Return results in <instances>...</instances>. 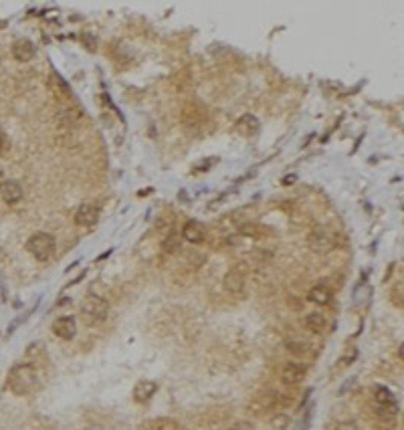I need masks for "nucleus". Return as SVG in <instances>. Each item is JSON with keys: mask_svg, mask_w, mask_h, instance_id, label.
I'll return each mask as SVG.
<instances>
[{"mask_svg": "<svg viewBox=\"0 0 404 430\" xmlns=\"http://www.w3.org/2000/svg\"><path fill=\"white\" fill-rule=\"evenodd\" d=\"M307 245L313 253H330L336 247V236L326 228H317L307 236Z\"/></svg>", "mask_w": 404, "mask_h": 430, "instance_id": "nucleus-4", "label": "nucleus"}, {"mask_svg": "<svg viewBox=\"0 0 404 430\" xmlns=\"http://www.w3.org/2000/svg\"><path fill=\"white\" fill-rule=\"evenodd\" d=\"M156 392H158V384L156 382H152V380H140L133 386V400L140 402V404H146V402H150V398H154Z\"/></svg>", "mask_w": 404, "mask_h": 430, "instance_id": "nucleus-13", "label": "nucleus"}, {"mask_svg": "<svg viewBox=\"0 0 404 430\" xmlns=\"http://www.w3.org/2000/svg\"><path fill=\"white\" fill-rule=\"evenodd\" d=\"M374 414H376L380 420H390V422H394L396 416H398V404H396V402H390V404H374Z\"/></svg>", "mask_w": 404, "mask_h": 430, "instance_id": "nucleus-17", "label": "nucleus"}, {"mask_svg": "<svg viewBox=\"0 0 404 430\" xmlns=\"http://www.w3.org/2000/svg\"><path fill=\"white\" fill-rule=\"evenodd\" d=\"M275 406H277V394L275 392H265V394L253 398V402H251V408L257 410L259 414H265L267 410H271Z\"/></svg>", "mask_w": 404, "mask_h": 430, "instance_id": "nucleus-15", "label": "nucleus"}, {"mask_svg": "<svg viewBox=\"0 0 404 430\" xmlns=\"http://www.w3.org/2000/svg\"><path fill=\"white\" fill-rule=\"evenodd\" d=\"M305 327H307L311 333H321V331L328 327V319H326V315L319 313V311L307 313V317H305Z\"/></svg>", "mask_w": 404, "mask_h": 430, "instance_id": "nucleus-18", "label": "nucleus"}, {"mask_svg": "<svg viewBox=\"0 0 404 430\" xmlns=\"http://www.w3.org/2000/svg\"><path fill=\"white\" fill-rule=\"evenodd\" d=\"M390 402H396V396L386 386H376L374 388V404H390Z\"/></svg>", "mask_w": 404, "mask_h": 430, "instance_id": "nucleus-20", "label": "nucleus"}, {"mask_svg": "<svg viewBox=\"0 0 404 430\" xmlns=\"http://www.w3.org/2000/svg\"><path fill=\"white\" fill-rule=\"evenodd\" d=\"M55 247H57L55 236L49 234V232H35V234L26 240V251H29L37 261H41V263H45V261H49V259L53 257Z\"/></svg>", "mask_w": 404, "mask_h": 430, "instance_id": "nucleus-2", "label": "nucleus"}, {"mask_svg": "<svg viewBox=\"0 0 404 430\" xmlns=\"http://www.w3.org/2000/svg\"><path fill=\"white\" fill-rule=\"evenodd\" d=\"M271 424H273V428L275 430H283L289 424V416L287 414H277V416L271 420Z\"/></svg>", "mask_w": 404, "mask_h": 430, "instance_id": "nucleus-26", "label": "nucleus"}, {"mask_svg": "<svg viewBox=\"0 0 404 430\" xmlns=\"http://www.w3.org/2000/svg\"><path fill=\"white\" fill-rule=\"evenodd\" d=\"M35 55H37L35 45H33L31 41H26V39H20V41H16V43L12 45V57H14L18 63H29V61L35 59Z\"/></svg>", "mask_w": 404, "mask_h": 430, "instance_id": "nucleus-14", "label": "nucleus"}, {"mask_svg": "<svg viewBox=\"0 0 404 430\" xmlns=\"http://www.w3.org/2000/svg\"><path fill=\"white\" fill-rule=\"evenodd\" d=\"M77 117H81V111L77 108H63L61 111H59L57 119L61 121V123H75V119Z\"/></svg>", "mask_w": 404, "mask_h": 430, "instance_id": "nucleus-22", "label": "nucleus"}, {"mask_svg": "<svg viewBox=\"0 0 404 430\" xmlns=\"http://www.w3.org/2000/svg\"><path fill=\"white\" fill-rule=\"evenodd\" d=\"M287 350L291 352V354H293V356H299V358H303V356L307 354L309 345H307V343H303V341H289Z\"/></svg>", "mask_w": 404, "mask_h": 430, "instance_id": "nucleus-25", "label": "nucleus"}, {"mask_svg": "<svg viewBox=\"0 0 404 430\" xmlns=\"http://www.w3.org/2000/svg\"><path fill=\"white\" fill-rule=\"evenodd\" d=\"M150 430H182V426L172 418H156L150 422Z\"/></svg>", "mask_w": 404, "mask_h": 430, "instance_id": "nucleus-21", "label": "nucleus"}, {"mask_svg": "<svg viewBox=\"0 0 404 430\" xmlns=\"http://www.w3.org/2000/svg\"><path fill=\"white\" fill-rule=\"evenodd\" d=\"M245 267L243 265H238V267H232L227 275H225V279H223V285H225V289L229 291V293H232V295H240L243 291H245Z\"/></svg>", "mask_w": 404, "mask_h": 430, "instance_id": "nucleus-5", "label": "nucleus"}, {"mask_svg": "<svg viewBox=\"0 0 404 430\" xmlns=\"http://www.w3.org/2000/svg\"><path fill=\"white\" fill-rule=\"evenodd\" d=\"M307 301L309 303H315V305H328L332 301V291L330 287L326 285H313L309 291H307Z\"/></svg>", "mask_w": 404, "mask_h": 430, "instance_id": "nucleus-16", "label": "nucleus"}, {"mask_svg": "<svg viewBox=\"0 0 404 430\" xmlns=\"http://www.w3.org/2000/svg\"><path fill=\"white\" fill-rule=\"evenodd\" d=\"M182 121H184V125H188V127L200 125L202 121H206V109H204V105L198 103V101L186 103L184 109H182Z\"/></svg>", "mask_w": 404, "mask_h": 430, "instance_id": "nucleus-7", "label": "nucleus"}, {"mask_svg": "<svg viewBox=\"0 0 404 430\" xmlns=\"http://www.w3.org/2000/svg\"><path fill=\"white\" fill-rule=\"evenodd\" d=\"M97 220H99V208H97V204H93V202H83V204L77 208V212H75V222H77L79 226L91 228V226L97 224Z\"/></svg>", "mask_w": 404, "mask_h": 430, "instance_id": "nucleus-6", "label": "nucleus"}, {"mask_svg": "<svg viewBox=\"0 0 404 430\" xmlns=\"http://www.w3.org/2000/svg\"><path fill=\"white\" fill-rule=\"evenodd\" d=\"M245 428V424H236V426H231V428H227V430H243Z\"/></svg>", "mask_w": 404, "mask_h": 430, "instance_id": "nucleus-30", "label": "nucleus"}, {"mask_svg": "<svg viewBox=\"0 0 404 430\" xmlns=\"http://www.w3.org/2000/svg\"><path fill=\"white\" fill-rule=\"evenodd\" d=\"M214 164H217V158L204 162V164H200V166H194V172H198V170H202V172H204V170H208V168H210V166H214Z\"/></svg>", "mask_w": 404, "mask_h": 430, "instance_id": "nucleus-28", "label": "nucleus"}, {"mask_svg": "<svg viewBox=\"0 0 404 430\" xmlns=\"http://www.w3.org/2000/svg\"><path fill=\"white\" fill-rule=\"evenodd\" d=\"M0 178H2V168H0Z\"/></svg>", "mask_w": 404, "mask_h": 430, "instance_id": "nucleus-32", "label": "nucleus"}, {"mask_svg": "<svg viewBox=\"0 0 404 430\" xmlns=\"http://www.w3.org/2000/svg\"><path fill=\"white\" fill-rule=\"evenodd\" d=\"M81 313H83L85 321L91 325L103 323L110 315V303L99 295H87L81 303Z\"/></svg>", "mask_w": 404, "mask_h": 430, "instance_id": "nucleus-3", "label": "nucleus"}, {"mask_svg": "<svg viewBox=\"0 0 404 430\" xmlns=\"http://www.w3.org/2000/svg\"><path fill=\"white\" fill-rule=\"evenodd\" d=\"M295 180H297V176H295V174H291V176H287V178H283V186H291Z\"/></svg>", "mask_w": 404, "mask_h": 430, "instance_id": "nucleus-29", "label": "nucleus"}, {"mask_svg": "<svg viewBox=\"0 0 404 430\" xmlns=\"http://www.w3.org/2000/svg\"><path fill=\"white\" fill-rule=\"evenodd\" d=\"M356 358H358V350H349V356L346 354V356H344V358L338 362V366H346V364L349 366V364H352Z\"/></svg>", "mask_w": 404, "mask_h": 430, "instance_id": "nucleus-27", "label": "nucleus"}, {"mask_svg": "<svg viewBox=\"0 0 404 430\" xmlns=\"http://www.w3.org/2000/svg\"><path fill=\"white\" fill-rule=\"evenodd\" d=\"M234 129H236L240 136H245V138H253V136H257V133H259L261 123H259V119H257L255 115L245 113V115H240V117L236 119Z\"/></svg>", "mask_w": 404, "mask_h": 430, "instance_id": "nucleus-11", "label": "nucleus"}, {"mask_svg": "<svg viewBox=\"0 0 404 430\" xmlns=\"http://www.w3.org/2000/svg\"><path fill=\"white\" fill-rule=\"evenodd\" d=\"M39 384L37 368L31 364H16L8 372V388L16 396H26L31 394Z\"/></svg>", "mask_w": 404, "mask_h": 430, "instance_id": "nucleus-1", "label": "nucleus"}, {"mask_svg": "<svg viewBox=\"0 0 404 430\" xmlns=\"http://www.w3.org/2000/svg\"><path fill=\"white\" fill-rule=\"evenodd\" d=\"M53 333H55L57 337H61V339H65V341L73 339L75 333H77V321H75V317L63 315V317L55 319V321H53Z\"/></svg>", "mask_w": 404, "mask_h": 430, "instance_id": "nucleus-10", "label": "nucleus"}, {"mask_svg": "<svg viewBox=\"0 0 404 430\" xmlns=\"http://www.w3.org/2000/svg\"><path fill=\"white\" fill-rule=\"evenodd\" d=\"M305 376H307V366L297 364V362H289V364H285V366L281 368V374H279L281 382H283V384H289V386H291V384L303 382Z\"/></svg>", "mask_w": 404, "mask_h": 430, "instance_id": "nucleus-9", "label": "nucleus"}, {"mask_svg": "<svg viewBox=\"0 0 404 430\" xmlns=\"http://www.w3.org/2000/svg\"><path fill=\"white\" fill-rule=\"evenodd\" d=\"M238 232H240L243 236H249V238H263L267 230H265L261 224H257V222H247V224H243V226L238 228Z\"/></svg>", "mask_w": 404, "mask_h": 430, "instance_id": "nucleus-19", "label": "nucleus"}, {"mask_svg": "<svg viewBox=\"0 0 404 430\" xmlns=\"http://www.w3.org/2000/svg\"><path fill=\"white\" fill-rule=\"evenodd\" d=\"M0 196L6 204H16L22 200V186L16 180H4L0 184Z\"/></svg>", "mask_w": 404, "mask_h": 430, "instance_id": "nucleus-12", "label": "nucleus"}, {"mask_svg": "<svg viewBox=\"0 0 404 430\" xmlns=\"http://www.w3.org/2000/svg\"><path fill=\"white\" fill-rule=\"evenodd\" d=\"M372 295V287L370 285H358L356 291H354V303L360 305V303H366Z\"/></svg>", "mask_w": 404, "mask_h": 430, "instance_id": "nucleus-23", "label": "nucleus"}, {"mask_svg": "<svg viewBox=\"0 0 404 430\" xmlns=\"http://www.w3.org/2000/svg\"><path fill=\"white\" fill-rule=\"evenodd\" d=\"M178 249H180L178 236H176V234L172 232V234H168V236L164 238V243H162V251H164V253H170V255H172V253H176Z\"/></svg>", "mask_w": 404, "mask_h": 430, "instance_id": "nucleus-24", "label": "nucleus"}, {"mask_svg": "<svg viewBox=\"0 0 404 430\" xmlns=\"http://www.w3.org/2000/svg\"><path fill=\"white\" fill-rule=\"evenodd\" d=\"M182 238L190 245H200L204 243L206 238V226L198 220H188L184 226H182Z\"/></svg>", "mask_w": 404, "mask_h": 430, "instance_id": "nucleus-8", "label": "nucleus"}, {"mask_svg": "<svg viewBox=\"0 0 404 430\" xmlns=\"http://www.w3.org/2000/svg\"><path fill=\"white\" fill-rule=\"evenodd\" d=\"M0 152H2V136H0Z\"/></svg>", "mask_w": 404, "mask_h": 430, "instance_id": "nucleus-31", "label": "nucleus"}]
</instances>
